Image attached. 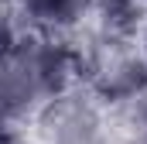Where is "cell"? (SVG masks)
I'll list each match as a JSON object with an SVG mask.
<instances>
[{
    "label": "cell",
    "instance_id": "obj_2",
    "mask_svg": "<svg viewBox=\"0 0 147 144\" xmlns=\"http://www.w3.org/2000/svg\"><path fill=\"white\" fill-rule=\"evenodd\" d=\"M0 144H28L24 137H17V134H7V130H0Z\"/></svg>",
    "mask_w": 147,
    "mask_h": 144
},
{
    "label": "cell",
    "instance_id": "obj_1",
    "mask_svg": "<svg viewBox=\"0 0 147 144\" xmlns=\"http://www.w3.org/2000/svg\"><path fill=\"white\" fill-rule=\"evenodd\" d=\"M92 0H24L28 14L41 21V24H55V28H65L75 24L86 10H89Z\"/></svg>",
    "mask_w": 147,
    "mask_h": 144
}]
</instances>
